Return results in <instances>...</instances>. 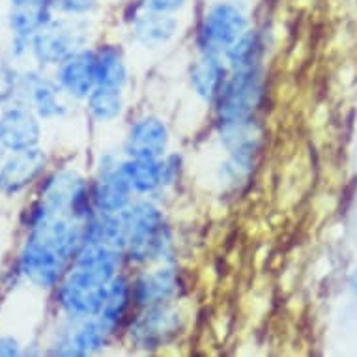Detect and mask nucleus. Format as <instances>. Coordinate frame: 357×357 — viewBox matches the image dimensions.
<instances>
[{"label":"nucleus","mask_w":357,"mask_h":357,"mask_svg":"<svg viewBox=\"0 0 357 357\" xmlns=\"http://www.w3.org/2000/svg\"><path fill=\"white\" fill-rule=\"evenodd\" d=\"M103 279L86 270L71 273L60 288V303L75 317H90L103 309L107 290Z\"/></svg>","instance_id":"nucleus-1"},{"label":"nucleus","mask_w":357,"mask_h":357,"mask_svg":"<svg viewBox=\"0 0 357 357\" xmlns=\"http://www.w3.org/2000/svg\"><path fill=\"white\" fill-rule=\"evenodd\" d=\"M84 40L82 29L73 21H49L32 36V47L41 62H62L75 53Z\"/></svg>","instance_id":"nucleus-2"},{"label":"nucleus","mask_w":357,"mask_h":357,"mask_svg":"<svg viewBox=\"0 0 357 357\" xmlns=\"http://www.w3.org/2000/svg\"><path fill=\"white\" fill-rule=\"evenodd\" d=\"M245 32V17L232 4H217L208 12L200 29V41L208 51H229Z\"/></svg>","instance_id":"nucleus-3"},{"label":"nucleus","mask_w":357,"mask_h":357,"mask_svg":"<svg viewBox=\"0 0 357 357\" xmlns=\"http://www.w3.org/2000/svg\"><path fill=\"white\" fill-rule=\"evenodd\" d=\"M262 96V81L258 71L240 70L232 81L222 86L221 92V114L227 122L230 120H245L258 105Z\"/></svg>","instance_id":"nucleus-4"},{"label":"nucleus","mask_w":357,"mask_h":357,"mask_svg":"<svg viewBox=\"0 0 357 357\" xmlns=\"http://www.w3.org/2000/svg\"><path fill=\"white\" fill-rule=\"evenodd\" d=\"M66 262V258L32 240L26 241L21 255V270L38 287H53L59 281Z\"/></svg>","instance_id":"nucleus-5"},{"label":"nucleus","mask_w":357,"mask_h":357,"mask_svg":"<svg viewBox=\"0 0 357 357\" xmlns=\"http://www.w3.org/2000/svg\"><path fill=\"white\" fill-rule=\"evenodd\" d=\"M40 139V126L32 112L13 107L0 116V142L13 152L32 148Z\"/></svg>","instance_id":"nucleus-6"},{"label":"nucleus","mask_w":357,"mask_h":357,"mask_svg":"<svg viewBox=\"0 0 357 357\" xmlns=\"http://www.w3.org/2000/svg\"><path fill=\"white\" fill-rule=\"evenodd\" d=\"M45 165V153L34 146L17 150L15 155L8 159L0 169V189L4 193H15L26 188L36 176L40 174Z\"/></svg>","instance_id":"nucleus-7"},{"label":"nucleus","mask_w":357,"mask_h":357,"mask_svg":"<svg viewBox=\"0 0 357 357\" xmlns=\"http://www.w3.org/2000/svg\"><path fill=\"white\" fill-rule=\"evenodd\" d=\"M53 0H12L10 26L17 41H29L45 23H49V8Z\"/></svg>","instance_id":"nucleus-8"},{"label":"nucleus","mask_w":357,"mask_h":357,"mask_svg":"<svg viewBox=\"0 0 357 357\" xmlns=\"http://www.w3.org/2000/svg\"><path fill=\"white\" fill-rule=\"evenodd\" d=\"M60 82L70 94L82 98L92 90V84L98 82L96 75V59L88 53H73L62 60Z\"/></svg>","instance_id":"nucleus-9"},{"label":"nucleus","mask_w":357,"mask_h":357,"mask_svg":"<svg viewBox=\"0 0 357 357\" xmlns=\"http://www.w3.org/2000/svg\"><path fill=\"white\" fill-rule=\"evenodd\" d=\"M167 131L158 120H144L131 131L128 150L137 159H155L165 150Z\"/></svg>","instance_id":"nucleus-10"},{"label":"nucleus","mask_w":357,"mask_h":357,"mask_svg":"<svg viewBox=\"0 0 357 357\" xmlns=\"http://www.w3.org/2000/svg\"><path fill=\"white\" fill-rule=\"evenodd\" d=\"M176 312L167 309H155L137 322L135 337L141 344H158L172 337L180 326Z\"/></svg>","instance_id":"nucleus-11"},{"label":"nucleus","mask_w":357,"mask_h":357,"mask_svg":"<svg viewBox=\"0 0 357 357\" xmlns=\"http://www.w3.org/2000/svg\"><path fill=\"white\" fill-rule=\"evenodd\" d=\"M225 144L230 152L234 153L236 161L247 163L252 158V153L257 152L260 133L252 123H247L245 120H230L225 128Z\"/></svg>","instance_id":"nucleus-12"},{"label":"nucleus","mask_w":357,"mask_h":357,"mask_svg":"<svg viewBox=\"0 0 357 357\" xmlns=\"http://www.w3.org/2000/svg\"><path fill=\"white\" fill-rule=\"evenodd\" d=\"M176 21L169 13L148 12L135 21L133 32L144 45H161L174 36Z\"/></svg>","instance_id":"nucleus-13"},{"label":"nucleus","mask_w":357,"mask_h":357,"mask_svg":"<svg viewBox=\"0 0 357 357\" xmlns=\"http://www.w3.org/2000/svg\"><path fill=\"white\" fill-rule=\"evenodd\" d=\"M79 268L94 273L103 281H109L116 268V257L111 251V247L92 240L79 255Z\"/></svg>","instance_id":"nucleus-14"},{"label":"nucleus","mask_w":357,"mask_h":357,"mask_svg":"<svg viewBox=\"0 0 357 357\" xmlns=\"http://www.w3.org/2000/svg\"><path fill=\"white\" fill-rule=\"evenodd\" d=\"M129 188H133L129 182L126 170L123 172H111L107 174L98 185L96 191V200L101 208H105L109 211H118L122 210L123 204L128 202Z\"/></svg>","instance_id":"nucleus-15"},{"label":"nucleus","mask_w":357,"mask_h":357,"mask_svg":"<svg viewBox=\"0 0 357 357\" xmlns=\"http://www.w3.org/2000/svg\"><path fill=\"white\" fill-rule=\"evenodd\" d=\"M222 68L215 59L206 56L197 66L193 68L191 73V81L193 86L197 88V92L204 98H213V96L221 94V84H222Z\"/></svg>","instance_id":"nucleus-16"},{"label":"nucleus","mask_w":357,"mask_h":357,"mask_svg":"<svg viewBox=\"0 0 357 357\" xmlns=\"http://www.w3.org/2000/svg\"><path fill=\"white\" fill-rule=\"evenodd\" d=\"M131 185L141 191H150L163 182V165L155 163L153 159H137L135 163L126 167Z\"/></svg>","instance_id":"nucleus-17"},{"label":"nucleus","mask_w":357,"mask_h":357,"mask_svg":"<svg viewBox=\"0 0 357 357\" xmlns=\"http://www.w3.org/2000/svg\"><path fill=\"white\" fill-rule=\"evenodd\" d=\"M174 277L169 271H159L153 275H146L139 282V298L144 303H163L170 294L174 292Z\"/></svg>","instance_id":"nucleus-18"},{"label":"nucleus","mask_w":357,"mask_h":357,"mask_svg":"<svg viewBox=\"0 0 357 357\" xmlns=\"http://www.w3.org/2000/svg\"><path fill=\"white\" fill-rule=\"evenodd\" d=\"M260 51V43L255 32H243L236 40V43L229 49V59L236 70H249Z\"/></svg>","instance_id":"nucleus-19"},{"label":"nucleus","mask_w":357,"mask_h":357,"mask_svg":"<svg viewBox=\"0 0 357 357\" xmlns=\"http://www.w3.org/2000/svg\"><path fill=\"white\" fill-rule=\"evenodd\" d=\"M96 75L101 86H120L126 79V70H123L120 56L114 51H105L96 60Z\"/></svg>","instance_id":"nucleus-20"},{"label":"nucleus","mask_w":357,"mask_h":357,"mask_svg":"<svg viewBox=\"0 0 357 357\" xmlns=\"http://www.w3.org/2000/svg\"><path fill=\"white\" fill-rule=\"evenodd\" d=\"M90 111L94 112L96 118L107 120V118L116 116L120 112V96L116 88L101 86L94 90V94L90 96Z\"/></svg>","instance_id":"nucleus-21"},{"label":"nucleus","mask_w":357,"mask_h":357,"mask_svg":"<svg viewBox=\"0 0 357 357\" xmlns=\"http://www.w3.org/2000/svg\"><path fill=\"white\" fill-rule=\"evenodd\" d=\"M32 98L38 107V112L43 116H53L60 112V101L56 98V88L47 81H38L32 86Z\"/></svg>","instance_id":"nucleus-22"},{"label":"nucleus","mask_w":357,"mask_h":357,"mask_svg":"<svg viewBox=\"0 0 357 357\" xmlns=\"http://www.w3.org/2000/svg\"><path fill=\"white\" fill-rule=\"evenodd\" d=\"M13 90H15V73L10 70L6 62L0 60V103H4L13 94Z\"/></svg>","instance_id":"nucleus-23"},{"label":"nucleus","mask_w":357,"mask_h":357,"mask_svg":"<svg viewBox=\"0 0 357 357\" xmlns=\"http://www.w3.org/2000/svg\"><path fill=\"white\" fill-rule=\"evenodd\" d=\"M53 6L59 8L60 12L79 15V13H86L94 6V0H53Z\"/></svg>","instance_id":"nucleus-24"},{"label":"nucleus","mask_w":357,"mask_h":357,"mask_svg":"<svg viewBox=\"0 0 357 357\" xmlns=\"http://www.w3.org/2000/svg\"><path fill=\"white\" fill-rule=\"evenodd\" d=\"M144 6L150 10V12H159V13H170L174 10H180V8L185 6L188 0H142Z\"/></svg>","instance_id":"nucleus-25"},{"label":"nucleus","mask_w":357,"mask_h":357,"mask_svg":"<svg viewBox=\"0 0 357 357\" xmlns=\"http://www.w3.org/2000/svg\"><path fill=\"white\" fill-rule=\"evenodd\" d=\"M17 342L10 337H0V356H15Z\"/></svg>","instance_id":"nucleus-26"},{"label":"nucleus","mask_w":357,"mask_h":357,"mask_svg":"<svg viewBox=\"0 0 357 357\" xmlns=\"http://www.w3.org/2000/svg\"><path fill=\"white\" fill-rule=\"evenodd\" d=\"M2 150H4V144L0 142V159H2Z\"/></svg>","instance_id":"nucleus-27"}]
</instances>
